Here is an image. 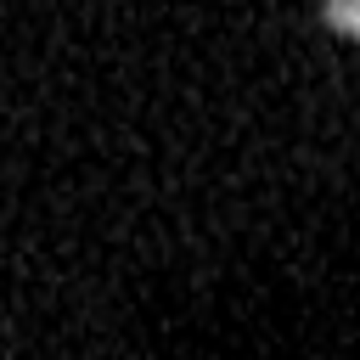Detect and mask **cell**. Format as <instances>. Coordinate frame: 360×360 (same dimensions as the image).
<instances>
[{
    "instance_id": "6da1fadb",
    "label": "cell",
    "mask_w": 360,
    "mask_h": 360,
    "mask_svg": "<svg viewBox=\"0 0 360 360\" xmlns=\"http://www.w3.org/2000/svg\"><path fill=\"white\" fill-rule=\"evenodd\" d=\"M326 22H332V28H343V34H360V6H332V11H326Z\"/></svg>"
}]
</instances>
